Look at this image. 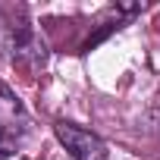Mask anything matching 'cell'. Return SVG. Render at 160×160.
I'll return each instance as SVG.
<instances>
[{
	"label": "cell",
	"mask_w": 160,
	"mask_h": 160,
	"mask_svg": "<svg viewBox=\"0 0 160 160\" xmlns=\"http://www.w3.org/2000/svg\"><path fill=\"white\" fill-rule=\"evenodd\" d=\"M53 135L60 138V144L66 148V154H69L72 160H110L107 144H104L94 132L75 126V122L57 119V122H53Z\"/></svg>",
	"instance_id": "6da1fadb"
},
{
	"label": "cell",
	"mask_w": 160,
	"mask_h": 160,
	"mask_svg": "<svg viewBox=\"0 0 160 160\" xmlns=\"http://www.w3.org/2000/svg\"><path fill=\"white\" fill-rule=\"evenodd\" d=\"M13 151H16V144H13V129L0 122V160H3V157H10Z\"/></svg>",
	"instance_id": "3957f363"
},
{
	"label": "cell",
	"mask_w": 160,
	"mask_h": 160,
	"mask_svg": "<svg viewBox=\"0 0 160 160\" xmlns=\"http://www.w3.org/2000/svg\"><path fill=\"white\" fill-rule=\"evenodd\" d=\"M0 122L3 126H10L13 129V122H25V107H22V101L0 82Z\"/></svg>",
	"instance_id": "7a4b0ae2"
}]
</instances>
